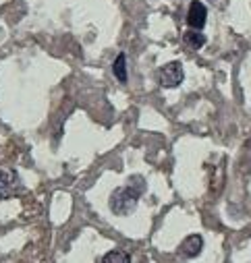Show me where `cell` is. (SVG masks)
<instances>
[{"mask_svg": "<svg viewBox=\"0 0 251 263\" xmlns=\"http://www.w3.org/2000/svg\"><path fill=\"white\" fill-rule=\"evenodd\" d=\"M19 176L15 170H0V199H7L19 193Z\"/></svg>", "mask_w": 251, "mask_h": 263, "instance_id": "obj_3", "label": "cell"}, {"mask_svg": "<svg viewBox=\"0 0 251 263\" xmlns=\"http://www.w3.org/2000/svg\"><path fill=\"white\" fill-rule=\"evenodd\" d=\"M185 42L189 44L193 50H200L204 44H206V35L200 31V29H189L185 33Z\"/></svg>", "mask_w": 251, "mask_h": 263, "instance_id": "obj_8", "label": "cell"}, {"mask_svg": "<svg viewBox=\"0 0 251 263\" xmlns=\"http://www.w3.org/2000/svg\"><path fill=\"white\" fill-rule=\"evenodd\" d=\"M183 77H185L183 64L176 62V60L164 64V67L160 69V73H158V79H160V85L162 87H176V85L183 83Z\"/></svg>", "mask_w": 251, "mask_h": 263, "instance_id": "obj_2", "label": "cell"}, {"mask_svg": "<svg viewBox=\"0 0 251 263\" xmlns=\"http://www.w3.org/2000/svg\"><path fill=\"white\" fill-rule=\"evenodd\" d=\"M112 71H114V77L120 81V83H127V58L124 54H118L114 64H112Z\"/></svg>", "mask_w": 251, "mask_h": 263, "instance_id": "obj_6", "label": "cell"}, {"mask_svg": "<svg viewBox=\"0 0 251 263\" xmlns=\"http://www.w3.org/2000/svg\"><path fill=\"white\" fill-rule=\"evenodd\" d=\"M102 263H131V255L120 251V249H114L102 257Z\"/></svg>", "mask_w": 251, "mask_h": 263, "instance_id": "obj_7", "label": "cell"}, {"mask_svg": "<svg viewBox=\"0 0 251 263\" xmlns=\"http://www.w3.org/2000/svg\"><path fill=\"white\" fill-rule=\"evenodd\" d=\"M206 19H208V9L206 5H202L200 0H193L189 5V13H187V23H189L191 29H200L206 25Z\"/></svg>", "mask_w": 251, "mask_h": 263, "instance_id": "obj_4", "label": "cell"}, {"mask_svg": "<svg viewBox=\"0 0 251 263\" xmlns=\"http://www.w3.org/2000/svg\"><path fill=\"white\" fill-rule=\"evenodd\" d=\"M204 249V238L200 234H189L178 247V255L181 257H187V259H191V257H198Z\"/></svg>", "mask_w": 251, "mask_h": 263, "instance_id": "obj_5", "label": "cell"}, {"mask_svg": "<svg viewBox=\"0 0 251 263\" xmlns=\"http://www.w3.org/2000/svg\"><path fill=\"white\" fill-rule=\"evenodd\" d=\"M141 193H144V178L137 176L127 186H120V189H116L112 193V197H110V210L116 216H129L131 212H135Z\"/></svg>", "mask_w": 251, "mask_h": 263, "instance_id": "obj_1", "label": "cell"}]
</instances>
